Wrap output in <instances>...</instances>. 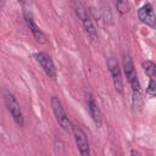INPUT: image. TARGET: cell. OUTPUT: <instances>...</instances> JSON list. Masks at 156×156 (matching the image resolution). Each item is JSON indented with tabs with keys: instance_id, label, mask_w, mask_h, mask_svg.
<instances>
[{
	"instance_id": "1",
	"label": "cell",
	"mask_w": 156,
	"mask_h": 156,
	"mask_svg": "<svg viewBox=\"0 0 156 156\" xmlns=\"http://www.w3.org/2000/svg\"><path fill=\"white\" fill-rule=\"evenodd\" d=\"M123 71L124 74L132 87V93H133V106L140 107L141 106V94H140V83L133 65V61L129 55H123Z\"/></svg>"
},
{
	"instance_id": "2",
	"label": "cell",
	"mask_w": 156,
	"mask_h": 156,
	"mask_svg": "<svg viewBox=\"0 0 156 156\" xmlns=\"http://www.w3.org/2000/svg\"><path fill=\"white\" fill-rule=\"evenodd\" d=\"M74 11H76L77 17L80 20V22H82V24H83V27L85 29V33L89 37V39L91 41L98 40V30H96V28L94 26L93 18H91L89 11L87 10V7L82 2H76Z\"/></svg>"
},
{
	"instance_id": "3",
	"label": "cell",
	"mask_w": 156,
	"mask_h": 156,
	"mask_svg": "<svg viewBox=\"0 0 156 156\" xmlns=\"http://www.w3.org/2000/svg\"><path fill=\"white\" fill-rule=\"evenodd\" d=\"M4 100H5L6 107H7L9 112H10V115L12 116L13 121L16 122V124L20 126V127H23L24 126V117H23L21 106H20L18 101L16 100L15 95L12 93H10V91H5Z\"/></svg>"
},
{
	"instance_id": "4",
	"label": "cell",
	"mask_w": 156,
	"mask_h": 156,
	"mask_svg": "<svg viewBox=\"0 0 156 156\" xmlns=\"http://www.w3.org/2000/svg\"><path fill=\"white\" fill-rule=\"evenodd\" d=\"M51 108H52V112L55 115V118H56V122L60 124V127L65 130H69L72 128V123L63 108V105L61 102V100L57 98V96H52L51 98Z\"/></svg>"
},
{
	"instance_id": "5",
	"label": "cell",
	"mask_w": 156,
	"mask_h": 156,
	"mask_svg": "<svg viewBox=\"0 0 156 156\" xmlns=\"http://www.w3.org/2000/svg\"><path fill=\"white\" fill-rule=\"evenodd\" d=\"M23 17H24L26 26H27V28L30 30V33H32L33 38L35 39V41H38V43H40V44H46V41H48L46 35H45V33L39 28V26L35 23L34 18H33V13H32L30 7L23 9Z\"/></svg>"
},
{
	"instance_id": "6",
	"label": "cell",
	"mask_w": 156,
	"mask_h": 156,
	"mask_svg": "<svg viewBox=\"0 0 156 156\" xmlns=\"http://www.w3.org/2000/svg\"><path fill=\"white\" fill-rule=\"evenodd\" d=\"M35 61L39 63V66L43 68V71L45 72V74L51 78V79H56L57 77V69L55 67V63L52 61V58L46 54V52H37L33 55Z\"/></svg>"
},
{
	"instance_id": "7",
	"label": "cell",
	"mask_w": 156,
	"mask_h": 156,
	"mask_svg": "<svg viewBox=\"0 0 156 156\" xmlns=\"http://www.w3.org/2000/svg\"><path fill=\"white\" fill-rule=\"evenodd\" d=\"M71 129L73 132V136H74V140H76L79 154L83 155V156H88L90 154V150H89V141H88V136H87L85 132L80 127L73 126V124H72Z\"/></svg>"
},
{
	"instance_id": "8",
	"label": "cell",
	"mask_w": 156,
	"mask_h": 156,
	"mask_svg": "<svg viewBox=\"0 0 156 156\" xmlns=\"http://www.w3.org/2000/svg\"><path fill=\"white\" fill-rule=\"evenodd\" d=\"M107 67H108V71L111 73V77H112V80H113V85H115L117 93L123 94L122 73H121V68H119V65H118L117 60L115 57H110L107 60Z\"/></svg>"
},
{
	"instance_id": "9",
	"label": "cell",
	"mask_w": 156,
	"mask_h": 156,
	"mask_svg": "<svg viewBox=\"0 0 156 156\" xmlns=\"http://www.w3.org/2000/svg\"><path fill=\"white\" fill-rule=\"evenodd\" d=\"M138 17L144 24H146V26H149L151 28H155L156 17H155V12H154V9H152L151 4L147 2L144 6H141L139 9V11H138Z\"/></svg>"
},
{
	"instance_id": "10",
	"label": "cell",
	"mask_w": 156,
	"mask_h": 156,
	"mask_svg": "<svg viewBox=\"0 0 156 156\" xmlns=\"http://www.w3.org/2000/svg\"><path fill=\"white\" fill-rule=\"evenodd\" d=\"M87 102H88V110H89V113H90V117L93 118L94 123L100 127L101 123H102V117H101V112H100V108L94 99V96L89 93L88 94V99H87Z\"/></svg>"
},
{
	"instance_id": "11",
	"label": "cell",
	"mask_w": 156,
	"mask_h": 156,
	"mask_svg": "<svg viewBox=\"0 0 156 156\" xmlns=\"http://www.w3.org/2000/svg\"><path fill=\"white\" fill-rule=\"evenodd\" d=\"M113 4H115V7L117 9L118 13L121 15H126L129 12L130 10V5H129V1L128 0H112Z\"/></svg>"
},
{
	"instance_id": "12",
	"label": "cell",
	"mask_w": 156,
	"mask_h": 156,
	"mask_svg": "<svg viewBox=\"0 0 156 156\" xmlns=\"http://www.w3.org/2000/svg\"><path fill=\"white\" fill-rule=\"evenodd\" d=\"M143 68H144L145 73L150 78H155V76H156V66H155V63L152 61H149V60L144 61L143 62Z\"/></svg>"
},
{
	"instance_id": "13",
	"label": "cell",
	"mask_w": 156,
	"mask_h": 156,
	"mask_svg": "<svg viewBox=\"0 0 156 156\" xmlns=\"http://www.w3.org/2000/svg\"><path fill=\"white\" fill-rule=\"evenodd\" d=\"M146 95H149L150 98H154L156 95V83H155L154 78H150L149 85L146 88Z\"/></svg>"
},
{
	"instance_id": "14",
	"label": "cell",
	"mask_w": 156,
	"mask_h": 156,
	"mask_svg": "<svg viewBox=\"0 0 156 156\" xmlns=\"http://www.w3.org/2000/svg\"><path fill=\"white\" fill-rule=\"evenodd\" d=\"M21 5H22V9H27V7H29V5H28V1L27 0H17Z\"/></svg>"
},
{
	"instance_id": "15",
	"label": "cell",
	"mask_w": 156,
	"mask_h": 156,
	"mask_svg": "<svg viewBox=\"0 0 156 156\" xmlns=\"http://www.w3.org/2000/svg\"><path fill=\"white\" fill-rule=\"evenodd\" d=\"M130 154H132V155H140V152H139V151H135V150H133Z\"/></svg>"
},
{
	"instance_id": "16",
	"label": "cell",
	"mask_w": 156,
	"mask_h": 156,
	"mask_svg": "<svg viewBox=\"0 0 156 156\" xmlns=\"http://www.w3.org/2000/svg\"><path fill=\"white\" fill-rule=\"evenodd\" d=\"M5 2H6V0H0V7H2L5 5Z\"/></svg>"
}]
</instances>
